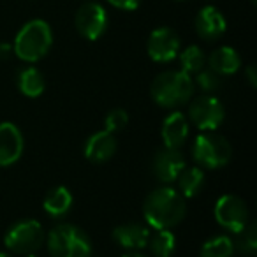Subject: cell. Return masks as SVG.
I'll list each match as a JSON object with an SVG mask.
<instances>
[{
    "label": "cell",
    "mask_w": 257,
    "mask_h": 257,
    "mask_svg": "<svg viewBox=\"0 0 257 257\" xmlns=\"http://www.w3.org/2000/svg\"><path fill=\"white\" fill-rule=\"evenodd\" d=\"M185 197L169 185L152 190L143 203V213L152 229H173L183 220Z\"/></svg>",
    "instance_id": "cell-1"
},
{
    "label": "cell",
    "mask_w": 257,
    "mask_h": 257,
    "mask_svg": "<svg viewBox=\"0 0 257 257\" xmlns=\"http://www.w3.org/2000/svg\"><path fill=\"white\" fill-rule=\"evenodd\" d=\"M194 79L183 71H164L154 78L150 93L155 104L168 109H175L187 104L194 95Z\"/></svg>",
    "instance_id": "cell-2"
},
{
    "label": "cell",
    "mask_w": 257,
    "mask_h": 257,
    "mask_svg": "<svg viewBox=\"0 0 257 257\" xmlns=\"http://www.w3.org/2000/svg\"><path fill=\"white\" fill-rule=\"evenodd\" d=\"M51 44H53V32L50 23L36 18L27 22L20 29L13 43V50L20 60L34 64L46 57Z\"/></svg>",
    "instance_id": "cell-3"
},
{
    "label": "cell",
    "mask_w": 257,
    "mask_h": 257,
    "mask_svg": "<svg viewBox=\"0 0 257 257\" xmlns=\"http://www.w3.org/2000/svg\"><path fill=\"white\" fill-rule=\"evenodd\" d=\"M50 257H90L92 243L83 229L72 224H60L46 238Z\"/></svg>",
    "instance_id": "cell-4"
},
{
    "label": "cell",
    "mask_w": 257,
    "mask_h": 257,
    "mask_svg": "<svg viewBox=\"0 0 257 257\" xmlns=\"http://www.w3.org/2000/svg\"><path fill=\"white\" fill-rule=\"evenodd\" d=\"M232 157L231 143L224 136L211 133H201L192 147V159L201 169L224 168Z\"/></svg>",
    "instance_id": "cell-5"
},
{
    "label": "cell",
    "mask_w": 257,
    "mask_h": 257,
    "mask_svg": "<svg viewBox=\"0 0 257 257\" xmlns=\"http://www.w3.org/2000/svg\"><path fill=\"white\" fill-rule=\"evenodd\" d=\"M44 231L43 225L34 218H23L18 220L8 229L4 236V245L9 252L18 255H29L43 246Z\"/></svg>",
    "instance_id": "cell-6"
},
{
    "label": "cell",
    "mask_w": 257,
    "mask_h": 257,
    "mask_svg": "<svg viewBox=\"0 0 257 257\" xmlns=\"http://www.w3.org/2000/svg\"><path fill=\"white\" fill-rule=\"evenodd\" d=\"M225 116L222 102L211 93L199 95L189 104V120L203 133L217 131Z\"/></svg>",
    "instance_id": "cell-7"
},
{
    "label": "cell",
    "mask_w": 257,
    "mask_h": 257,
    "mask_svg": "<svg viewBox=\"0 0 257 257\" xmlns=\"http://www.w3.org/2000/svg\"><path fill=\"white\" fill-rule=\"evenodd\" d=\"M248 206L241 197L234 196V194H225L215 204V220L218 222L220 227L227 229L234 234L241 232L248 225Z\"/></svg>",
    "instance_id": "cell-8"
},
{
    "label": "cell",
    "mask_w": 257,
    "mask_h": 257,
    "mask_svg": "<svg viewBox=\"0 0 257 257\" xmlns=\"http://www.w3.org/2000/svg\"><path fill=\"white\" fill-rule=\"evenodd\" d=\"M107 13L102 4L95 0H86L74 15V25L79 36L86 41H97L107 29Z\"/></svg>",
    "instance_id": "cell-9"
},
{
    "label": "cell",
    "mask_w": 257,
    "mask_h": 257,
    "mask_svg": "<svg viewBox=\"0 0 257 257\" xmlns=\"http://www.w3.org/2000/svg\"><path fill=\"white\" fill-rule=\"evenodd\" d=\"M180 36L169 27H159L150 34L147 41V51L148 57L159 64H168L175 60L180 53Z\"/></svg>",
    "instance_id": "cell-10"
},
{
    "label": "cell",
    "mask_w": 257,
    "mask_h": 257,
    "mask_svg": "<svg viewBox=\"0 0 257 257\" xmlns=\"http://www.w3.org/2000/svg\"><path fill=\"white\" fill-rule=\"evenodd\" d=\"M185 157L180 148H161L152 157V173L162 183L176 182L182 169L185 168Z\"/></svg>",
    "instance_id": "cell-11"
},
{
    "label": "cell",
    "mask_w": 257,
    "mask_h": 257,
    "mask_svg": "<svg viewBox=\"0 0 257 257\" xmlns=\"http://www.w3.org/2000/svg\"><path fill=\"white\" fill-rule=\"evenodd\" d=\"M23 141L22 131L11 121L0 123V168H8L20 161L23 154Z\"/></svg>",
    "instance_id": "cell-12"
},
{
    "label": "cell",
    "mask_w": 257,
    "mask_h": 257,
    "mask_svg": "<svg viewBox=\"0 0 257 257\" xmlns=\"http://www.w3.org/2000/svg\"><path fill=\"white\" fill-rule=\"evenodd\" d=\"M194 27H196V32L201 39L215 41L224 36L225 29H227V22H225V16L222 15V11L218 8L204 6L203 9L197 11Z\"/></svg>",
    "instance_id": "cell-13"
},
{
    "label": "cell",
    "mask_w": 257,
    "mask_h": 257,
    "mask_svg": "<svg viewBox=\"0 0 257 257\" xmlns=\"http://www.w3.org/2000/svg\"><path fill=\"white\" fill-rule=\"evenodd\" d=\"M116 148H118L116 136L113 133H107L106 128H104V131L93 133L85 141L83 154L93 164H102V162H107L116 154Z\"/></svg>",
    "instance_id": "cell-14"
},
{
    "label": "cell",
    "mask_w": 257,
    "mask_h": 257,
    "mask_svg": "<svg viewBox=\"0 0 257 257\" xmlns=\"http://www.w3.org/2000/svg\"><path fill=\"white\" fill-rule=\"evenodd\" d=\"M150 227L140 222H131L114 227L113 239L125 250H141L148 245L150 239Z\"/></svg>",
    "instance_id": "cell-15"
},
{
    "label": "cell",
    "mask_w": 257,
    "mask_h": 257,
    "mask_svg": "<svg viewBox=\"0 0 257 257\" xmlns=\"http://www.w3.org/2000/svg\"><path fill=\"white\" fill-rule=\"evenodd\" d=\"M161 136L164 141V147L180 148L189 138V120L182 111H173L162 121Z\"/></svg>",
    "instance_id": "cell-16"
},
{
    "label": "cell",
    "mask_w": 257,
    "mask_h": 257,
    "mask_svg": "<svg viewBox=\"0 0 257 257\" xmlns=\"http://www.w3.org/2000/svg\"><path fill=\"white\" fill-rule=\"evenodd\" d=\"M206 64L218 76H232L241 67V58L234 48L220 46L211 51L210 57L206 58Z\"/></svg>",
    "instance_id": "cell-17"
},
{
    "label": "cell",
    "mask_w": 257,
    "mask_h": 257,
    "mask_svg": "<svg viewBox=\"0 0 257 257\" xmlns=\"http://www.w3.org/2000/svg\"><path fill=\"white\" fill-rule=\"evenodd\" d=\"M16 85H18L20 92L23 95L30 97V99H36V97L43 95L44 88H46V79H44L43 72L39 69L34 67V65H29V67H23L18 72Z\"/></svg>",
    "instance_id": "cell-18"
},
{
    "label": "cell",
    "mask_w": 257,
    "mask_h": 257,
    "mask_svg": "<svg viewBox=\"0 0 257 257\" xmlns=\"http://www.w3.org/2000/svg\"><path fill=\"white\" fill-rule=\"evenodd\" d=\"M43 208L48 215H51L53 218H60L71 211L72 208V194L69 192L67 187L60 185L51 189L44 197Z\"/></svg>",
    "instance_id": "cell-19"
},
{
    "label": "cell",
    "mask_w": 257,
    "mask_h": 257,
    "mask_svg": "<svg viewBox=\"0 0 257 257\" xmlns=\"http://www.w3.org/2000/svg\"><path fill=\"white\" fill-rule=\"evenodd\" d=\"M178 182V192L182 194L185 199H192L203 190L204 187V171L199 166H190V168H183L182 173L176 178Z\"/></svg>",
    "instance_id": "cell-20"
},
{
    "label": "cell",
    "mask_w": 257,
    "mask_h": 257,
    "mask_svg": "<svg viewBox=\"0 0 257 257\" xmlns=\"http://www.w3.org/2000/svg\"><path fill=\"white\" fill-rule=\"evenodd\" d=\"M154 257H171L176 248V236L171 229H157L154 234H150L148 245Z\"/></svg>",
    "instance_id": "cell-21"
},
{
    "label": "cell",
    "mask_w": 257,
    "mask_h": 257,
    "mask_svg": "<svg viewBox=\"0 0 257 257\" xmlns=\"http://www.w3.org/2000/svg\"><path fill=\"white\" fill-rule=\"evenodd\" d=\"M178 60H180V71L192 76L197 74L201 69H204V65H206V55H204V51L197 44H190L185 50L180 51Z\"/></svg>",
    "instance_id": "cell-22"
},
{
    "label": "cell",
    "mask_w": 257,
    "mask_h": 257,
    "mask_svg": "<svg viewBox=\"0 0 257 257\" xmlns=\"http://www.w3.org/2000/svg\"><path fill=\"white\" fill-rule=\"evenodd\" d=\"M234 255V239L227 234H218L206 239L201 246L199 257H232Z\"/></svg>",
    "instance_id": "cell-23"
},
{
    "label": "cell",
    "mask_w": 257,
    "mask_h": 257,
    "mask_svg": "<svg viewBox=\"0 0 257 257\" xmlns=\"http://www.w3.org/2000/svg\"><path fill=\"white\" fill-rule=\"evenodd\" d=\"M238 241H234V250L243 253H253L257 250V231L255 224H248L241 232H238Z\"/></svg>",
    "instance_id": "cell-24"
},
{
    "label": "cell",
    "mask_w": 257,
    "mask_h": 257,
    "mask_svg": "<svg viewBox=\"0 0 257 257\" xmlns=\"http://www.w3.org/2000/svg\"><path fill=\"white\" fill-rule=\"evenodd\" d=\"M196 76V79H194V85L199 86L201 90H203L204 93H211L215 92V90L220 86L222 83V76H218L217 72H213L210 67L208 69H201Z\"/></svg>",
    "instance_id": "cell-25"
},
{
    "label": "cell",
    "mask_w": 257,
    "mask_h": 257,
    "mask_svg": "<svg viewBox=\"0 0 257 257\" xmlns=\"http://www.w3.org/2000/svg\"><path fill=\"white\" fill-rule=\"evenodd\" d=\"M128 123V114L125 109H120V107H116V109H111L109 113H107L106 116V131L107 133H120V131H123L125 127H127Z\"/></svg>",
    "instance_id": "cell-26"
},
{
    "label": "cell",
    "mask_w": 257,
    "mask_h": 257,
    "mask_svg": "<svg viewBox=\"0 0 257 257\" xmlns=\"http://www.w3.org/2000/svg\"><path fill=\"white\" fill-rule=\"evenodd\" d=\"M106 2L113 6V8L121 9V11H134L141 4V0H106Z\"/></svg>",
    "instance_id": "cell-27"
},
{
    "label": "cell",
    "mask_w": 257,
    "mask_h": 257,
    "mask_svg": "<svg viewBox=\"0 0 257 257\" xmlns=\"http://www.w3.org/2000/svg\"><path fill=\"white\" fill-rule=\"evenodd\" d=\"M15 55L13 50V44L9 43H0V60H9V58Z\"/></svg>",
    "instance_id": "cell-28"
},
{
    "label": "cell",
    "mask_w": 257,
    "mask_h": 257,
    "mask_svg": "<svg viewBox=\"0 0 257 257\" xmlns=\"http://www.w3.org/2000/svg\"><path fill=\"white\" fill-rule=\"evenodd\" d=\"M245 74H246V79H248L250 86H252V88H255V86H257V72H255V65H248V67L245 69Z\"/></svg>",
    "instance_id": "cell-29"
},
{
    "label": "cell",
    "mask_w": 257,
    "mask_h": 257,
    "mask_svg": "<svg viewBox=\"0 0 257 257\" xmlns=\"http://www.w3.org/2000/svg\"><path fill=\"white\" fill-rule=\"evenodd\" d=\"M121 257H147L145 253H141L140 250H128L127 253H123Z\"/></svg>",
    "instance_id": "cell-30"
},
{
    "label": "cell",
    "mask_w": 257,
    "mask_h": 257,
    "mask_svg": "<svg viewBox=\"0 0 257 257\" xmlns=\"http://www.w3.org/2000/svg\"><path fill=\"white\" fill-rule=\"evenodd\" d=\"M0 257H13L11 253H8V252H0Z\"/></svg>",
    "instance_id": "cell-31"
},
{
    "label": "cell",
    "mask_w": 257,
    "mask_h": 257,
    "mask_svg": "<svg viewBox=\"0 0 257 257\" xmlns=\"http://www.w3.org/2000/svg\"><path fill=\"white\" fill-rule=\"evenodd\" d=\"M27 257H39V255H36V253H29Z\"/></svg>",
    "instance_id": "cell-32"
},
{
    "label": "cell",
    "mask_w": 257,
    "mask_h": 257,
    "mask_svg": "<svg viewBox=\"0 0 257 257\" xmlns=\"http://www.w3.org/2000/svg\"><path fill=\"white\" fill-rule=\"evenodd\" d=\"M250 2H252V4H255V0H250Z\"/></svg>",
    "instance_id": "cell-33"
}]
</instances>
